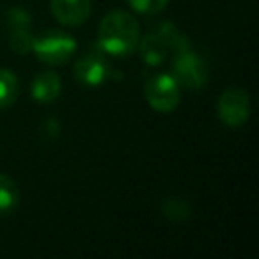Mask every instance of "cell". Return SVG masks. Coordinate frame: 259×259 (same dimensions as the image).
Returning a JSON list of instances; mask_svg holds the SVG:
<instances>
[{
	"instance_id": "6da1fadb",
	"label": "cell",
	"mask_w": 259,
	"mask_h": 259,
	"mask_svg": "<svg viewBox=\"0 0 259 259\" xmlns=\"http://www.w3.org/2000/svg\"><path fill=\"white\" fill-rule=\"evenodd\" d=\"M141 39V27L134 15L122 9L110 11L100 22L98 47L108 55L124 57L137 48Z\"/></svg>"
},
{
	"instance_id": "7a4b0ae2",
	"label": "cell",
	"mask_w": 259,
	"mask_h": 259,
	"mask_svg": "<svg viewBox=\"0 0 259 259\" xmlns=\"http://www.w3.org/2000/svg\"><path fill=\"white\" fill-rule=\"evenodd\" d=\"M76 50V39L64 30L52 29L41 36H34L32 52L48 66L66 64Z\"/></svg>"
},
{
	"instance_id": "3957f363",
	"label": "cell",
	"mask_w": 259,
	"mask_h": 259,
	"mask_svg": "<svg viewBox=\"0 0 259 259\" xmlns=\"http://www.w3.org/2000/svg\"><path fill=\"white\" fill-rule=\"evenodd\" d=\"M144 96L149 107L156 112H172L181 101V87L169 73H156L148 78L144 85Z\"/></svg>"
},
{
	"instance_id": "277c9868",
	"label": "cell",
	"mask_w": 259,
	"mask_h": 259,
	"mask_svg": "<svg viewBox=\"0 0 259 259\" xmlns=\"http://www.w3.org/2000/svg\"><path fill=\"white\" fill-rule=\"evenodd\" d=\"M172 78L180 87L199 91L208 82V66L190 48L178 52L172 62Z\"/></svg>"
},
{
	"instance_id": "5b68a950",
	"label": "cell",
	"mask_w": 259,
	"mask_h": 259,
	"mask_svg": "<svg viewBox=\"0 0 259 259\" xmlns=\"http://www.w3.org/2000/svg\"><path fill=\"white\" fill-rule=\"evenodd\" d=\"M73 73H75V78L85 87H100L108 80H114L115 75H119L114 71L108 59L105 57L103 50L91 52V54L80 57L73 68Z\"/></svg>"
},
{
	"instance_id": "8992f818",
	"label": "cell",
	"mask_w": 259,
	"mask_h": 259,
	"mask_svg": "<svg viewBox=\"0 0 259 259\" xmlns=\"http://www.w3.org/2000/svg\"><path fill=\"white\" fill-rule=\"evenodd\" d=\"M217 110L224 124L229 128H240L250 117V98L240 87H229L220 94Z\"/></svg>"
},
{
	"instance_id": "52a82bcc",
	"label": "cell",
	"mask_w": 259,
	"mask_h": 259,
	"mask_svg": "<svg viewBox=\"0 0 259 259\" xmlns=\"http://www.w3.org/2000/svg\"><path fill=\"white\" fill-rule=\"evenodd\" d=\"M6 27L9 30V45L16 54H29L32 52L34 34L32 29V16L23 8H9L6 11Z\"/></svg>"
},
{
	"instance_id": "ba28073f",
	"label": "cell",
	"mask_w": 259,
	"mask_h": 259,
	"mask_svg": "<svg viewBox=\"0 0 259 259\" xmlns=\"http://www.w3.org/2000/svg\"><path fill=\"white\" fill-rule=\"evenodd\" d=\"M52 15L66 27H78L91 15V0H52Z\"/></svg>"
},
{
	"instance_id": "9c48e42d",
	"label": "cell",
	"mask_w": 259,
	"mask_h": 259,
	"mask_svg": "<svg viewBox=\"0 0 259 259\" xmlns=\"http://www.w3.org/2000/svg\"><path fill=\"white\" fill-rule=\"evenodd\" d=\"M61 94V78L54 71H41L32 78L30 83V96L37 103L48 105L55 101Z\"/></svg>"
},
{
	"instance_id": "30bf717a",
	"label": "cell",
	"mask_w": 259,
	"mask_h": 259,
	"mask_svg": "<svg viewBox=\"0 0 259 259\" xmlns=\"http://www.w3.org/2000/svg\"><path fill=\"white\" fill-rule=\"evenodd\" d=\"M137 48L141 52L142 61L148 66H160L170 52L167 43L163 41V37L158 32H151L142 37V39H139Z\"/></svg>"
},
{
	"instance_id": "8fae6325",
	"label": "cell",
	"mask_w": 259,
	"mask_h": 259,
	"mask_svg": "<svg viewBox=\"0 0 259 259\" xmlns=\"http://www.w3.org/2000/svg\"><path fill=\"white\" fill-rule=\"evenodd\" d=\"M20 202V192L16 183L6 174H0V217H8Z\"/></svg>"
},
{
	"instance_id": "7c38bea8",
	"label": "cell",
	"mask_w": 259,
	"mask_h": 259,
	"mask_svg": "<svg viewBox=\"0 0 259 259\" xmlns=\"http://www.w3.org/2000/svg\"><path fill=\"white\" fill-rule=\"evenodd\" d=\"M20 94V83L11 69L0 68V110L9 108Z\"/></svg>"
},
{
	"instance_id": "4fadbf2b",
	"label": "cell",
	"mask_w": 259,
	"mask_h": 259,
	"mask_svg": "<svg viewBox=\"0 0 259 259\" xmlns=\"http://www.w3.org/2000/svg\"><path fill=\"white\" fill-rule=\"evenodd\" d=\"M162 213L170 222H187L192 219V206L187 199L169 197L162 202Z\"/></svg>"
},
{
	"instance_id": "5bb4252c",
	"label": "cell",
	"mask_w": 259,
	"mask_h": 259,
	"mask_svg": "<svg viewBox=\"0 0 259 259\" xmlns=\"http://www.w3.org/2000/svg\"><path fill=\"white\" fill-rule=\"evenodd\" d=\"M126 2L141 15H156L169 4V0H126Z\"/></svg>"
}]
</instances>
